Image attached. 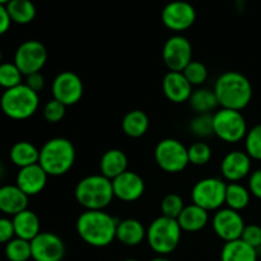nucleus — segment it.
Returning <instances> with one entry per match:
<instances>
[{
    "instance_id": "obj_1",
    "label": "nucleus",
    "mask_w": 261,
    "mask_h": 261,
    "mask_svg": "<svg viewBox=\"0 0 261 261\" xmlns=\"http://www.w3.org/2000/svg\"><path fill=\"white\" fill-rule=\"evenodd\" d=\"M117 223L105 211H84L76 219V233L89 246L106 247L116 240Z\"/></svg>"
},
{
    "instance_id": "obj_2",
    "label": "nucleus",
    "mask_w": 261,
    "mask_h": 261,
    "mask_svg": "<svg viewBox=\"0 0 261 261\" xmlns=\"http://www.w3.org/2000/svg\"><path fill=\"white\" fill-rule=\"evenodd\" d=\"M213 91L221 109L242 111L252 99L251 82L239 71H226L219 75Z\"/></svg>"
},
{
    "instance_id": "obj_3",
    "label": "nucleus",
    "mask_w": 261,
    "mask_h": 261,
    "mask_svg": "<svg viewBox=\"0 0 261 261\" xmlns=\"http://www.w3.org/2000/svg\"><path fill=\"white\" fill-rule=\"evenodd\" d=\"M75 148L66 138H53L40 149L38 165L48 176H63L71 170L75 163Z\"/></svg>"
},
{
    "instance_id": "obj_4",
    "label": "nucleus",
    "mask_w": 261,
    "mask_h": 261,
    "mask_svg": "<svg viewBox=\"0 0 261 261\" xmlns=\"http://www.w3.org/2000/svg\"><path fill=\"white\" fill-rule=\"evenodd\" d=\"M74 195L86 211H105L115 198L111 180L101 173L82 178L76 184Z\"/></svg>"
},
{
    "instance_id": "obj_5",
    "label": "nucleus",
    "mask_w": 261,
    "mask_h": 261,
    "mask_svg": "<svg viewBox=\"0 0 261 261\" xmlns=\"http://www.w3.org/2000/svg\"><path fill=\"white\" fill-rule=\"evenodd\" d=\"M182 229L177 219L161 216L147 228V242L150 249L160 256L170 255L177 249L181 241Z\"/></svg>"
},
{
    "instance_id": "obj_6",
    "label": "nucleus",
    "mask_w": 261,
    "mask_h": 261,
    "mask_svg": "<svg viewBox=\"0 0 261 261\" xmlns=\"http://www.w3.org/2000/svg\"><path fill=\"white\" fill-rule=\"evenodd\" d=\"M40 106L38 93L24 83L4 91L0 98V109L9 119L25 120L36 114Z\"/></svg>"
},
{
    "instance_id": "obj_7",
    "label": "nucleus",
    "mask_w": 261,
    "mask_h": 261,
    "mask_svg": "<svg viewBox=\"0 0 261 261\" xmlns=\"http://www.w3.org/2000/svg\"><path fill=\"white\" fill-rule=\"evenodd\" d=\"M214 135L226 143H239L245 139L247 124L241 111L229 109H221L213 115Z\"/></svg>"
},
{
    "instance_id": "obj_8",
    "label": "nucleus",
    "mask_w": 261,
    "mask_h": 261,
    "mask_svg": "<svg viewBox=\"0 0 261 261\" xmlns=\"http://www.w3.org/2000/svg\"><path fill=\"white\" fill-rule=\"evenodd\" d=\"M154 160L158 167L167 173L182 172L190 163L188 148L173 138H167L158 143L154 149Z\"/></svg>"
},
{
    "instance_id": "obj_9",
    "label": "nucleus",
    "mask_w": 261,
    "mask_h": 261,
    "mask_svg": "<svg viewBox=\"0 0 261 261\" xmlns=\"http://www.w3.org/2000/svg\"><path fill=\"white\" fill-rule=\"evenodd\" d=\"M227 184L222 178L206 177L199 180L191 190L193 203L206 212L219 211L226 204Z\"/></svg>"
},
{
    "instance_id": "obj_10",
    "label": "nucleus",
    "mask_w": 261,
    "mask_h": 261,
    "mask_svg": "<svg viewBox=\"0 0 261 261\" xmlns=\"http://www.w3.org/2000/svg\"><path fill=\"white\" fill-rule=\"evenodd\" d=\"M47 50L45 45L37 40L24 41L18 46L14 54V61L23 75L38 73L47 61Z\"/></svg>"
},
{
    "instance_id": "obj_11",
    "label": "nucleus",
    "mask_w": 261,
    "mask_h": 261,
    "mask_svg": "<svg viewBox=\"0 0 261 261\" xmlns=\"http://www.w3.org/2000/svg\"><path fill=\"white\" fill-rule=\"evenodd\" d=\"M51 91H53V97L56 101L61 102L66 107L73 106V105L78 103L83 97V82H82L81 76L73 71H61L54 79Z\"/></svg>"
},
{
    "instance_id": "obj_12",
    "label": "nucleus",
    "mask_w": 261,
    "mask_h": 261,
    "mask_svg": "<svg viewBox=\"0 0 261 261\" xmlns=\"http://www.w3.org/2000/svg\"><path fill=\"white\" fill-rule=\"evenodd\" d=\"M162 23L166 28L176 33L189 30L196 20V10L193 4L184 0H175L162 9Z\"/></svg>"
},
{
    "instance_id": "obj_13",
    "label": "nucleus",
    "mask_w": 261,
    "mask_h": 261,
    "mask_svg": "<svg viewBox=\"0 0 261 261\" xmlns=\"http://www.w3.org/2000/svg\"><path fill=\"white\" fill-rule=\"evenodd\" d=\"M162 58L170 71H182L193 61V46L184 36H171L163 45Z\"/></svg>"
},
{
    "instance_id": "obj_14",
    "label": "nucleus",
    "mask_w": 261,
    "mask_h": 261,
    "mask_svg": "<svg viewBox=\"0 0 261 261\" xmlns=\"http://www.w3.org/2000/svg\"><path fill=\"white\" fill-rule=\"evenodd\" d=\"M213 229L217 236L224 242L240 240L245 229V221L240 212L229 208H221L213 217Z\"/></svg>"
},
{
    "instance_id": "obj_15",
    "label": "nucleus",
    "mask_w": 261,
    "mask_h": 261,
    "mask_svg": "<svg viewBox=\"0 0 261 261\" xmlns=\"http://www.w3.org/2000/svg\"><path fill=\"white\" fill-rule=\"evenodd\" d=\"M35 261H61L65 256V244L53 232H41L31 241Z\"/></svg>"
},
{
    "instance_id": "obj_16",
    "label": "nucleus",
    "mask_w": 261,
    "mask_h": 261,
    "mask_svg": "<svg viewBox=\"0 0 261 261\" xmlns=\"http://www.w3.org/2000/svg\"><path fill=\"white\" fill-rule=\"evenodd\" d=\"M115 198L125 203H133L144 194L145 184L142 176L133 171H125L116 178L111 180Z\"/></svg>"
},
{
    "instance_id": "obj_17",
    "label": "nucleus",
    "mask_w": 261,
    "mask_h": 261,
    "mask_svg": "<svg viewBox=\"0 0 261 261\" xmlns=\"http://www.w3.org/2000/svg\"><path fill=\"white\" fill-rule=\"evenodd\" d=\"M251 158L246 152L233 150L226 154L221 163V172L224 180L239 182L251 172Z\"/></svg>"
},
{
    "instance_id": "obj_18",
    "label": "nucleus",
    "mask_w": 261,
    "mask_h": 261,
    "mask_svg": "<svg viewBox=\"0 0 261 261\" xmlns=\"http://www.w3.org/2000/svg\"><path fill=\"white\" fill-rule=\"evenodd\" d=\"M162 88L166 98L172 103L189 102L193 93V86L189 83L182 71H168L163 78Z\"/></svg>"
},
{
    "instance_id": "obj_19",
    "label": "nucleus",
    "mask_w": 261,
    "mask_h": 261,
    "mask_svg": "<svg viewBox=\"0 0 261 261\" xmlns=\"http://www.w3.org/2000/svg\"><path fill=\"white\" fill-rule=\"evenodd\" d=\"M48 175L40 165H32L20 168L17 175L15 185L30 198L40 194L47 184Z\"/></svg>"
},
{
    "instance_id": "obj_20",
    "label": "nucleus",
    "mask_w": 261,
    "mask_h": 261,
    "mask_svg": "<svg viewBox=\"0 0 261 261\" xmlns=\"http://www.w3.org/2000/svg\"><path fill=\"white\" fill-rule=\"evenodd\" d=\"M28 206V196L17 185H4L0 188V212L7 216L25 211Z\"/></svg>"
},
{
    "instance_id": "obj_21",
    "label": "nucleus",
    "mask_w": 261,
    "mask_h": 261,
    "mask_svg": "<svg viewBox=\"0 0 261 261\" xmlns=\"http://www.w3.org/2000/svg\"><path fill=\"white\" fill-rule=\"evenodd\" d=\"M147 239V228L142 222L134 218L119 221L116 228V240L129 247L138 246Z\"/></svg>"
},
{
    "instance_id": "obj_22",
    "label": "nucleus",
    "mask_w": 261,
    "mask_h": 261,
    "mask_svg": "<svg viewBox=\"0 0 261 261\" xmlns=\"http://www.w3.org/2000/svg\"><path fill=\"white\" fill-rule=\"evenodd\" d=\"M12 221L13 226H14L15 237L18 239L31 242L37 234L41 233L40 218L35 212L30 211V209H25V211L15 214Z\"/></svg>"
},
{
    "instance_id": "obj_23",
    "label": "nucleus",
    "mask_w": 261,
    "mask_h": 261,
    "mask_svg": "<svg viewBox=\"0 0 261 261\" xmlns=\"http://www.w3.org/2000/svg\"><path fill=\"white\" fill-rule=\"evenodd\" d=\"M177 222L182 232H199L208 224L209 212L193 203L191 205H185L177 217Z\"/></svg>"
},
{
    "instance_id": "obj_24",
    "label": "nucleus",
    "mask_w": 261,
    "mask_h": 261,
    "mask_svg": "<svg viewBox=\"0 0 261 261\" xmlns=\"http://www.w3.org/2000/svg\"><path fill=\"white\" fill-rule=\"evenodd\" d=\"M99 170L105 177L114 180L127 171V157L121 149H109L99 160Z\"/></svg>"
},
{
    "instance_id": "obj_25",
    "label": "nucleus",
    "mask_w": 261,
    "mask_h": 261,
    "mask_svg": "<svg viewBox=\"0 0 261 261\" xmlns=\"http://www.w3.org/2000/svg\"><path fill=\"white\" fill-rule=\"evenodd\" d=\"M257 259H259L257 250L247 245L241 239L224 242L222 247L221 261H257Z\"/></svg>"
},
{
    "instance_id": "obj_26",
    "label": "nucleus",
    "mask_w": 261,
    "mask_h": 261,
    "mask_svg": "<svg viewBox=\"0 0 261 261\" xmlns=\"http://www.w3.org/2000/svg\"><path fill=\"white\" fill-rule=\"evenodd\" d=\"M9 158L13 165L19 168H24L28 166L37 165L40 160V150L32 143L22 140V142H17L10 148Z\"/></svg>"
},
{
    "instance_id": "obj_27",
    "label": "nucleus",
    "mask_w": 261,
    "mask_h": 261,
    "mask_svg": "<svg viewBox=\"0 0 261 261\" xmlns=\"http://www.w3.org/2000/svg\"><path fill=\"white\" fill-rule=\"evenodd\" d=\"M122 132L130 138H140L149 129V117L142 110H133L121 121Z\"/></svg>"
},
{
    "instance_id": "obj_28",
    "label": "nucleus",
    "mask_w": 261,
    "mask_h": 261,
    "mask_svg": "<svg viewBox=\"0 0 261 261\" xmlns=\"http://www.w3.org/2000/svg\"><path fill=\"white\" fill-rule=\"evenodd\" d=\"M189 105L196 115L211 114L219 106L216 93L213 89L209 88H198L193 91Z\"/></svg>"
},
{
    "instance_id": "obj_29",
    "label": "nucleus",
    "mask_w": 261,
    "mask_h": 261,
    "mask_svg": "<svg viewBox=\"0 0 261 261\" xmlns=\"http://www.w3.org/2000/svg\"><path fill=\"white\" fill-rule=\"evenodd\" d=\"M5 7L12 22L17 24H28L36 17V7L31 0H10Z\"/></svg>"
},
{
    "instance_id": "obj_30",
    "label": "nucleus",
    "mask_w": 261,
    "mask_h": 261,
    "mask_svg": "<svg viewBox=\"0 0 261 261\" xmlns=\"http://www.w3.org/2000/svg\"><path fill=\"white\" fill-rule=\"evenodd\" d=\"M251 199V194L247 188L240 182L227 184L226 190V205L227 208L233 209L236 212L244 211L247 208Z\"/></svg>"
},
{
    "instance_id": "obj_31",
    "label": "nucleus",
    "mask_w": 261,
    "mask_h": 261,
    "mask_svg": "<svg viewBox=\"0 0 261 261\" xmlns=\"http://www.w3.org/2000/svg\"><path fill=\"white\" fill-rule=\"evenodd\" d=\"M5 257L9 261H28L32 259L31 242L14 237L5 245Z\"/></svg>"
},
{
    "instance_id": "obj_32",
    "label": "nucleus",
    "mask_w": 261,
    "mask_h": 261,
    "mask_svg": "<svg viewBox=\"0 0 261 261\" xmlns=\"http://www.w3.org/2000/svg\"><path fill=\"white\" fill-rule=\"evenodd\" d=\"M23 74L14 63L0 64V87L5 91L22 84Z\"/></svg>"
},
{
    "instance_id": "obj_33",
    "label": "nucleus",
    "mask_w": 261,
    "mask_h": 261,
    "mask_svg": "<svg viewBox=\"0 0 261 261\" xmlns=\"http://www.w3.org/2000/svg\"><path fill=\"white\" fill-rule=\"evenodd\" d=\"M191 134L198 138H209L214 134L213 129V115L201 114L196 115L189 124Z\"/></svg>"
},
{
    "instance_id": "obj_34",
    "label": "nucleus",
    "mask_w": 261,
    "mask_h": 261,
    "mask_svg": "<svg viewBox=\"0 0 261 261\" xmlns=\"http://www.w3.org/2000/svg\"><path fill=\"white\" fill-rule=\"evenodd\" d=\"M189 162L194 166H205L212 160V148L205 142H196L188 148Z\"/></svg>"
},
{
    "instance_id": "obj_35",
    "label": "nucleus",
    "mask_w": 261,
    "mask_h": 261,
    "mask_svg": "<svg viewBox=\"0 0 261 261\" xmlns=\"http://www.w3.org/2000/svg\"><path fill=\"white\" fill-rule=\"evenodd\" d=\"M245 152L251 160L261 161V124L255 125L245 137Z\"/></svg>"
},
{
    "instance_id": "obj_36",
    "label": "nucleus",
    "mask_w": 261,
    "mask_h": 261,
    "mask_svg": "<svg viewBox=\"0 0 261 261\" xmlns=\"http://www.w3.org/2000/svg\"><path fill=\"white\" fill-rule=\"evenodd\" d=\"M184 75L188 79L189 83L193 87H199L205 83L208 78V69L200 61L193 60L185 69L182 70Z\"/></svg>"
},
{
    "instance_id": "obj_37",
    "label": "nucleus",
    "mask_w": 261,
    "mask_h": 261,
    "mask_svg": "<svg viewBox=\"0 0 261 261\" xmlns=\"http://www.w3.org/2000/svg\"><path fill=\"white\" fill-rule=\"evenodd\" d=\"M185 208V204H184V199L181 198L178 194L171 193L168 195H166L162 199V203H161V211H162V216L168 217V218L177 219V217L180 216L181 212Z\"/></svg>"
},
{
    "instance_id": "obj_38",
    "label": "nucleus",
    "mask_w": 261,
    "mask_h": 261,
    "mask_svg": "<svg viewBox=\"0 0 261 261\" xmlns=\"http://www.w3.org/2000/svg\"><path fill=\"white\" fill-rule=\"evenodd\" d=\"M66 112V106L63 105L61 102L56 101L55 98L50 99L48 102H46L45 107H43V117L47 122L50 124H58L61 120L64 119Z\"/></svg>"
},
{
    "instance_id": "obj_39",
    "label": "nucleus",
    "mask_w": 261,
    "mask_h": 261,
    "mask_svg": "<svg viewBox=\"0 0 261 261\" xmlns=\"http://www.w3.org/2000/svg\"><path fill=\"white\" fill-rule=\"evenodd\" d=\"M242 241L246 242L251 247L257 250V252L261 249V227L257 224H249L245 226L244 232L241 236Z\"/></svg>"
},
{
    "instance_id": "obj_40",
    "label": "nucleus",
    "mask_w": 261,
    "mask_h": 261,
    "mask_svg": "<svg viewBox=\"0 0 261 261\" xmlns=\"http://www.w3.org/2000/svg\"><path fill=\"white\" fill-rule=\"evenodd\" d=\"M15 237L14 226H13V221L9 218L2 217L0 218V244H5L12 241Z\"/></svg>"
},
{
    "instance_id": "obj_41",
    "label": "nucleus",
    "mask_w": 261,
    "mask_h": 261,
    "mask_svg": "<svg viewBox=\"0 0 261 261\" xmlns=\"http://www.w3.org/2000/svg\"><path fill=\"white\" fill-rule=\"evenodd\" d=\"M249 190L251 195H254L255 198L261 200V168L250 173Z\"/></svg>"
},
{
    "instance_id": "obj_42",
    "label": "nucleus",
    "mask_w": 261,
    "mask_h": 261,
    "mask_svg": "<svg viewBox=\"0 0 261 261\" xmlns=\"http://www.w3.org/2000/svg\"><path fill=\"white\" fill-rule=\"evenodd\" d=\"M25 86L30 87L32 91H35L36 93H40L43 88H45V78L41 74V71L38 73L30 74V75L25 76Z\"/></svg>"
},
{
    "instance_id": "obj_43",
    "label": "nucleus",
    "mask_w": 261,
    "mask_h": 261,
    "mask_svg": "<svg viewBox=\"0 0 261 261\" xmlns=\"http://www.w3.org/2000/svg\"><path fill=\"white\" fill-rule=\"evenodd\" d=\"M10 24H12V19H10L7 7L0 4V36L8 32V30L10 28Z\"/></svg>"
},
{
    "instance_id": "obj_44",
    "label": "nucleus",
    "mask_w": 261,
    "mask_h": 261,
    "mask_svg": "<svg viewBox=\"0 0 261 261\" xmlns=\"http://www.w3.org/2000/svg\"><path fill=\"white\" fill-rule=\"evenodd\" d=\"M150 261H171V260L167 259L166 256H157V257H154V259H152Z\"/></svg>"
},
{
    "instance_id": "obj_45",
    "label": "nucleus",
    "mask_w": 261,
    "mask_h": 261,
    "mask_svg": "<svg viewBox=\"0 0 261 261\" xmlns=\"http://www.w3.org/2000/svg\"><path fill=\"white\" fill-rule=\"evenodd\" d=\"M10 0H0V4H3V5H7L8 3H9Z\"/></svg>"
},
{
    "instance_id": "obj_46",
    "label": "nucleus",
    "mask_w": 261,
    "mask_h": 261,
    "mask_svg": "<svg viewBox=\"0 0 261 261\" xmlns=\"http://www.w3.org/2000/svg\"><path fill=\"white\" fill-rule=\"evenodd\" d=\"M122 261H139V260H137V259H125V260H122Z\"/></svg>"
},
{
    "instance_id": "obj_47",
    "label": "nucleus",
    "mask_w": 261,
    "mask_h": 261,
    "mask_svg": "<svg viewBox=\"0 0 261 261\" xmlns=\"http://www.w3.org/2000/svg\"><path fill=\"white\" fill-rule=\"evenodd\" d=\"M2 59H3V53H2V50H0V61H2Z\"/></svg>"
},
{
    "instance_id": "obj_48",
    "label": "nucleus",
    "mask_w": 261,
    "mask_h": 261,
    "mask_svg": "<svg viewBox=\"0 0 261 261\" xmlns=\"http://www.w3.org/2000/svg\"><path fill=\"white\" fill-rule=\"evenodd\" d=\"M0 175H2V166H0Z\"/></svg>"
}]
</instances>
